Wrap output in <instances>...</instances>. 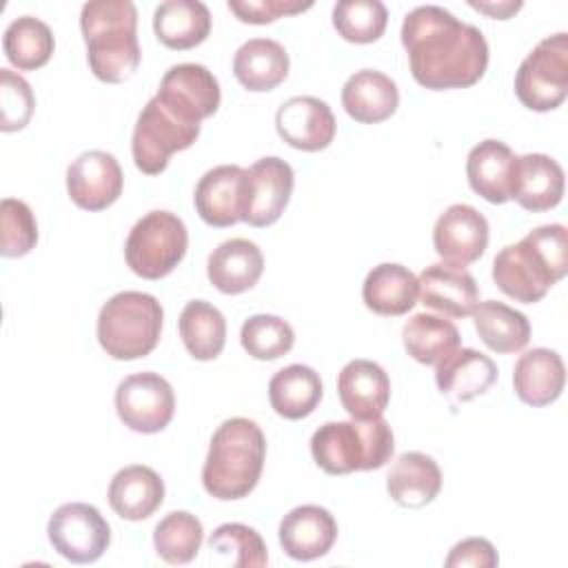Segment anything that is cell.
I'll list each match as a JSON object with an SVG mask.
<instances>
[{
	"instance_id": "f546056e",
	"label": "cell",
	"mask_w": 568,
	"mask_h": 568,
	"mask_svg": "<svg viewBox=\"0 0 568 568\" xmlns=\"http://www.w3.org/2000/svg\"><path fill=\"white\" fill-rule=\"evenodd\" d=\"M417 297L419 282L415 273L393 262L373 266L362 286V300L366 308H371L377 315H404L417 304Z\"/></svg>"
},
{
	"instance_id": "2e32d148",
	"label": "cell",
	"mask_w": 568,
	"mask_h": 568,
	"mask_svg": "<svg viewBox=\"0 0 568 568\" xmlns=\"http://www.w3.org/2000/svg\"><path fill=\"white\" fill-rule=\"evenodd\" d=\"M335 115L331 106L313 95H295L280 104L275 129L280 138L300 151H322L335 138Z\"/></svg>"
},
{
	"instance_id": "d4e9b609",
	"label": "cell",
	"mask_w": 568,
	"mask_h": 568,
	"mask_svg": "<svg viewBox=\"0 0 568 568\" xmlns=\"http://www.w3.org/2000/svg\"><path fill=\"white\" fill-rule=\"evenodd\" d=\"M344 111L362 124H377L388 120L399 106V91L395 80L375 69L355 71L342 89Z\"/></svg>"
},
{
	"instance_id": "52a82bcc",
	"label": "cell",
	"mask_w": 568,
	"mask_h": 568,
	"mask_svg": "<svg viewBox=\"0 0 568 568\" xmlns=\"http://www.w3.org/2000/svg\"><path fill=\"white\" fill-rule=\"evenodd\" d=\"M189 233L184 222L171 211H149L142 215L124 242L129 268L144 280L169 275L184 257Z\"/></svg>"
},
{
	"instance_id": "83f0119b",
	"label": "cell",
	"mask_w": 568,
	"mask_h": 568,
	"mask_svg": "<svg viewBox=\"0 0 568 568\" xmlns=\"http://www.w3.org/2000/svg\"><path fill=\"white\" fill-rule=\"evenodd\" d=\"M442 488V470L430 455L402 453L386 475V490L404 508H424Z\"/></svg>"
},
{
	"instance_id": "f1b7e54d",
	"label": "cell",
	"mask_w": 568,
	"mask_h": 568,
	"mask_svg": "<svg viewBox=\"0 0 568 568\" xmlns=\"http://www.w3.org/2000/svg\"><path fill=\"white\" fill-rule=\"evenodd\" d=\"M153 31L169 49H193L211 33V11L200 0H164L153 11Z\"/></svg>"
},
{
	"instance_id": "4316f807",
	"label": "cell",
	"mask_w": 568,
	"mask_h": 568,
	"mask_svg": "<svg viewBox=\"0 0 568 568\" xmlns=\"http://www.w3.org/2000/svg\"><path fill=\"white\" fill-rule=\"evenodd\" d=\"M164 501L162 477L142 464L120 468L109 484V504L113 513L129 521L151 517Z\"/></svg>"
},
{
	"instance_id": "d6986e66",
	"label": "cell",
	"mask_w": 568,
	"mask_h": 568,
	"mask_svg": "<svg viewBox=\"0 0 568 568\" xmlns=\"http://www.w3.org/2000/svg\"><path fill=\"white\" fill-rule=\"evenodd\" d=\"M417 282L422 304L448 317H468L479 302L475 277L457 264L435 262L419 273Z\"/></svg>"
},
{
	"instance_id": "ac0fdd59",
	"label": "cell",
	"mask_w": 568,
	"mask_h": 568,
	"mask_svg": "<svg viewBox=\"0 0 568 568\" xmlns=\"http://www.w3.org/2000/svg\"><path fill=\"white\" fill-rule=\"evenodd\" d=\"M244 175L237 164H220L209 169L195 186V211L209 226H233L242 220Z\"/></svg>"
},
{
	"instance_id": "277c9868",
	"label": "cell",
	"mask_w": 568,
	"mask_h": 568,
	"mask_svg": "<svg viewBox=\"0 0 568 568\" xmlns=\"http://www.w3.org/2000/svg\"><path fill=\"white\" fill-rule=\"evenodd\" d=\"M266 457L262 428L246 417L222 422L209 444L202 468L204 490L222 501L246 497L260 481Z\"/></svg>"
},
{
	"instance_id": "6da1fadb",
	"label": "cell",
	"mask_w": 568,
	"mask_h": 568,
	"mask_svg": "<svg viewBox=\"0 0 568 568\" xmlns=\"http://www.w3.org/2000/svg\"><path fill=\"white\" fill-rule=\"evenodd\" d=\"M402 44L415 82L430 91L473 87L488 67L484 33L437 4H422L406 13Z\"/></svg>"
},
{
	"instance_id": "4fadbf2b",
	"label": "cell",
	"mask_w": 568,
	"mask_h": 568,
	"mask_svg": "<svg viewBox=\"0 0 568 568\" xmlns=\"http://www.w3.org/2000/svg\"><path fill=\"white\" fill-rule=\"evenodd\" d=\"M293 184L295 175L288 162L275 155L260 158L244 175L242 222L255 229L275 224L291 200Z\"/></svg>"
},
{
	"instance_id": "ee69618b",
	"label": "cell",
	"mask_w": 568,
	"mask_h": 568,
	"mask_svg": "<svg viewBox=\"0 0 568 568\" xmlns=\"http://www.w3.org/2000/svg\"><path fill=\"white\" fill-rule=\"evenodd\" d=\"M446 568H495L499 564L495 546L484 537H468L453 546L450 555L446 557Z\"/></svg>"
},
{
	"instance_id": "60d3db41",
	"label": "cell",
	"mask_w": 568,
	"mask_h": 568,
	"mask_svg": "<svg viewBox=\"0 0 568 568\" xmlns=\"http://www.w3.org/2000/svg\"><path fill=\"white\" fill-rule=\"evenodd\" d=\"M0 224H2V257H22L38 242V224L33 211L27 202L16 197H4L0 202Z\"/></svg>"
},
{
	"instance_id": "ab89813d",
	"label": "cell",
	"mask_w": 568,
	"mask_h": 568,
	"mask_svg": "<svg viewBox=\"0 0 568 568\" xmlns=\"http://www.w3.org/2000/svg\"><path fill=\"white\" fill-rule=\"evenodd\" d=\"M240 342L253 359L271 362L286 355L293 348L295 333L286 320L277 315L257 313L244 320L240 328Z\"/></svg>"
},
{
	"instance_id": "8fae6325",
	"label": "cell",
	"mask_w": 568,
	"mask_h": 568,
	"mask_svg": "<svg viewBox=\"0 0 568 568\" xmlns=\"http://www.w3.org/2000/svg\"><path fill=\"white\" fill-rule=\"evenodd\" d=\"M115 410L126 428L144 435L160 433L173 419L175 395L160 373H133L115 388Z\"/></svg>"
},
{
	"instance_id": "7c38bea8",
	"label": "cell",
	"mask_w": 568,
	"mask_h": 568,
	"mask_svg": "<svg viewBox=\"0 0 568 568\" xmlns=\"http://www.w3.org/2000/svg\"><path fill=\"white\" fill-rule=\"evenodd\" d=\"M155 98L180 122L200 126L217 111L222 93L217 78L204 64L182 62L162 75Z\"/></svg>"
},
{
	"instance_id": "484cf974",
	"label": "cell",
	"mask_w": 568,
	"mask_h": 568,
	"mask_svg": "<svg viewBox=\"0 0 568 568\" xmlns=\"http://www.w3.org/2000/svg\"><path fill=\"white\" fill-rule=\"evenodd\" d=\"M566 382V368L557 351L550 348H530L515 362L513 386L517 397L532 406L541 408L552 404Z\"/></svg>"
},
{
	"instance_id": "74e56055",
	"label": "cell",
	"mask_w": 568,
	"mask_h": 568,
	"mask_svg": "<svg viewBox=\"0 0 568 568\" xmlns=\"http://www.w3.org/2000/svg\"><path fill=\"white\" fill-rule=\"evenodd\" d=\"M211 555L235 568H262L268 564L260 532L246 524H222L209 537Z\"/></svg>"
},
{
	"instance_id": "ba28073f",
	"label": "cell",
	"mask_w": 568,
	"mask_h": 568,
	"mask_svg": "<svg viewBox=\"0 0 568 568\" xmlns=\"http://www.w3.org/2000/svg\"><path fill=\"white\" fill-rule=\"evenodd\" d=\"M515 95L530 111H552L568 95V36L555 33L537 42L515 73Z\"/></svg>"
},
{
	"instance_id": "e0dca14e",
	"label": "cell",
	"mask_w": 568,
	"mask_h": 568,
	"mask_svg": "<svg viewBox=\"0 0 568 568\" xmlns=\"http://www.w3.org/2000/svg\"><path fill=\"white\" fill-rule=\"evenodd\" d=\"M280 546L295 561H313L324 557L337 539L335 517L315 504L288 510L280 521Z\"/></svg>"
},
{
	"instance_id": "8992f818",
	"label": "cell",
	"mask_w": 568,
	"mask_h": 568,
	"mask_svg": "<svg viewBox=\"0 0 568 568\" xmlns=\"http://www.w3.org/2000/svg\"><path fill=\"white\" fill-rule=\"evenodd\" d=\"M162 304L142 291H122L104 302L98 315V342L113 359L146 357L160 342Z\"/></svg>"
},
{
	"instance_id": "5bb4252c",
	"label": "cell",
	"mask_w": 568,
	"mask_h": 568,
	"mask_svg": "<svg viewBox=\"0 0 568 568\" xmlns=\"http://www.w3.org/2000/svg\"><path fill=\"white\" fill-rule=\"evenodd\" d=\"M122 169L106 151H84L67 169V193L84 211H102L122 193Z\"/></svg>"
},
{
	"instance_id": "e575fe53",
	"label": "cell",
	"mask_w": 568,
	"mask_h": 568,
	"mask_svg": "<svg viewBox=\"0 0 568 568\" xmlns=\"http://www.w3.org/2000/svg\"><path fill=\"white\" fill-rule=\"evenodd\" d=\"M406 353L419 364H439L459 348V331L450 320L430 313L413 315L402 328Z\"/></svg>"
},
{
	"instance_id": "30bf717a",
	"label": "cell",
	"mask_w": 568,
	"mask_h": 568,
	"mask_svg": "<svg viewBox=\"0 0 568 568\" xmlns=\"http://www.w3.org/2000/svg\"><path fill=\"white\" fill-rule=\"evenodd\" d=\"M47 535L53 550L73 564L98 561L111 544L109 521L95 506L84 501H71L55 508Z\"/></svg>"
},
{
	"instance_id": "7bdbcfd3",
	"label": "cell",
	"mask_w": 568,
	"mask_h": 568,
	"mask_svg": "<svg viewBox=\"0 0 568 568\" xmlns=\"http://www.w3.org/2000/svg\"><path fill=\"white\" fill-rule=\"evenodd\" d=\"M313 2L300 0H229V11L235 13L237 20L248 24H268L284 16H295L311 9Z\"/></svg>"
},
{
	"instance_id": "4dcf8cb0",
	"label": "cell",
	"mask_w": 568,
	"mask_h": 568,
	"mask_svg": "<svg viewBox=\"0 0 568 568\" xmlns=\"http://www.w3.org/2000/svg\"><path fill=\"white\" fill-rule=\"evenodd\" d=\"M233 73L248 91H271L288 75V53L277 40L251 38L235 51Z\"/></svg>"
},
{
	"instance_id": "5b68a950",
	"label": "cell",
	"mask_w": 568,
	"mask_h": 568,
	"mask_svg": "<svg viewBox=\"0 0 568 568\" xmlns=\"http://www.w3.org/2000/svg\"><path fill=\"white\" fill-rule=\"evenodd\" d=\"M395 450V439L384 417L326 422L311 437V455L328 475L382 468Z\"/></svg>"
},
{
	"instance_id": "1f68e13d",
	"label": "cell",
	"mask_w": 568,
	"mask_h": 568,
	"mask_svg": "<svg viewBox=\"0 0 568 568\" xmlns=\"http://www.w3.org/2000/svg\"><path fill=\"white\" fill-rule=\"evenodd\" d=\"M322 399V379L311 366L291 364L280 368L268 382L271 408L284 419L308 417Z\"/></svg>"
},
{
	"instance_id": "8d00e7d4",
	"label": "cell",
	"mask_w": 568,
	"mask_h": 568,
	"mask_svg": "<svg viewBox=\"0 0 568 568\" xmlns=\"http://www.w3.org/2000/svg\"><path fill=\"white\" fill-rule=\"evenodd\" d=\"M204 539L202 521L186 513V510H173L164 519L158 521L153 530V546L158 557H162L166 564L180 566L195 559L200 546Z\"/></svg>"
},
{
	"instance_id": "f35d334b",
	"label": "cell",
	"mask_w": 568,
	"mask_h": 568,
	"mask_svg": "<svg viewBox=\"0 0 568 568\" xmlns=\"http://www.w3.org/2000/svg\"><path fill=\"white\" fill-rule=\"evenodd\" d=\"M388 11L379 0H342L333 7L335 31L355 44H368L384 36Z\"/></svg>"
},
{
	"instance_id": "44dd1931",
	"label": "cell",
	"mask_w": 568,
	"mask_h": 568,
	"mask_svg": "<svg viewBox=\"0 0 568 568\" xmlns=\"http://www.w3.org/2000/svg\"><path fill=\"white\" fill-rule=\"evenodd\" d=\"M337 395L353 419H375L388 406L390 379L373 359H351L337 375Z\"/></svg>"
},
{
	"instance_id": "9c48e42d",
	"label": "cell",
	"mask_w": 568,
	"mask_h": 568,
	"mask_svg": "<svg viewBox=\"0 0 568 568\" xmlns=\"http://www.w3.org/2000/svg\"><path fill=\"white\" fill-rule=\"evenodd\" d=\"M200 135L197 124H184L173 118L153 95L138 115L131 153L135 166L146 175H160L175 151L189 149Z\"/></svg>"
},
{
	"instance_id": "d6a6232c",
	"label": "cell",
	"mask_w": 568,
	"mask_h": 568,
	"mask_svg": "<svg viewBox=\"0 0 568 568\" xmlns=\"http://www.w3.org/2000/svg\"><path fill=\"white\" fill-rule=\"evenodd\" d=\"M470 315H473L477 335L495 353H517L530 339L528 317L504 302H497V300L477 302Z\"/></svg>"
},
{
	"instance_id": "f6af8a7d",
	"label": "cell",
	"mask_w": 568,
	"mask_h": 568,
	"mask_svg": "<svg viewBox=\"0 0 568 568\" xmlns=\"http://www.w3.org/2000/svg\"><path fill=\"white\" fill-rule=\"evenodd\" d=\"M473 9L490 16V18H499V20H508L513 13H517L521 9V0H504V2H468Z\"/></svg>"
},
{
	"instance_id": "9a60e30c",
	"label": "cell",
	"mask_w": 568,
	"mask_h": 568,
	"mask_svg": "<svg viewBox=\"0 0 568 568\" xmlns=\"http://www.w3.org/2000/svg\"><path fill=\"white\" fill-rule=\"evenodd\" d=\"M433 246L442 262L466 266L488 246V222L470 204H450L435 222Z\"/></svg>"
},
{
	"instance_id": "ffe728a7",
	"label": "cell",
	"mask_w": 568,
	"mask_h": 568,
	"mask_svg": "<svg viewBox=\"0 0 568 568\" xmlns=\"http://www.w3.org/2000/svg\"><path fill=\"white\" fill-rule=\"evenodd\" d=\"M564 195V169L546 153L517 155L513 169L510 200L521 209L541 213L561 202Z\"/></svg>"
},
{
	"instance_id": "3957f363",
	"label": "cell",
	"mask_w": 568,
	"mask_h": 568,
	"mask_svg": "<svg viewBox=\"0 0 568 568\" xmlns=\"http://www.w3.org/2000/svg\"><path fill=\"white\" fill-rule=\"evenodd\" d=\"M80 29L93 75L106 84L129 80L140 64L138 9L129 0H93L82 4Z\"/></svg>"
},
{
	"instance_id": "cb8c5ba5",
	"label": "cell",
	"mask_w": 568,
	"mask_h": 568,
	"mask_svg": "<svg viewBox=\"0 0 568 568\" xmlns=\"http://www.w3.org/2000/svg\"><path fill=\"white\" fill-rule=\"evenodd\" d=\"M517 155L501 140H481L466 158V178L470 189L490 204L510 200L513 169Z\"/></svg>"
},
{
	"instance_id": "b9f144b4",
	"label": "cell",
	"mask_w": 568,
	"mask_h": 568,
	"mask_svg": "<svg viewBox=\"0 0 568 568\" xmlns=\"http://www.w3.org/2000/svg\"><path fill=\"white\" fill-rule=\"evenodd\" d=\"M33 106L31 84L11 69H0V129L4 133L24 129L33 115Z\"/></svg>"
},
{
	"instance_id": "603a6c76",
	"label": "cell",
	"mask_w": 568,
	"mask_h": 568,
	"mask_svg": "<svg viewBox=\"0 0 568 568\" xmlns=\"http://www.w3.org/2000/svg\"><path fill=\"white\" fill-rule=\"evenodd\" d=\"M435 366L439 393L455 404L484 395L497 382L495 362L475 348H457Z\"/></svg>"
},
{
	"instance_id": "836d02e7",
	"label": "cell",
	"mask_w": 568,
	"mask_h": 568,
	"mask_svg": "<svg viewBox=\"0 0 568 568\" xmlns=\"http://www.w3.org/2000/svg\"><path fill=\"white\" fill-rule=\"evenodd\" d=\"M180 337L193 359H215L226 342V320L222 311L204 300L189 302L178 320Z\"/></svg>"
},
{
	"instance_id": "d590c367",
	"label": "cell",
	"mask_w": 568,
	"mask_h": 568,
	"mask_svg": "<svg viewBox=\"0 0 568 568\" xmlns=\"http://www.w3.org/2000/svg\"><path fill=\"white\" fill-rule=\"evenodd\" d=\"M55 49L53 33L47 22L33 16H20L9 22L2 38L7 60L20 71H36L44 67Z\"/></svg>"
},
{
	"instance_id": "7a4b0ae2",
	"label": "cell",
	"mask_w": 568,
	"mask_h": 568,
	"mask_svg": "<svg viewBox=\"0 0 568 568\" xmlns=\"http://www.w3.org/2000/svg\"><path fill=\"white\" fill-rule=\"evenodd\" d=\"M568 271V231L544 224L519 242L504 246L493 260V282L515 302H539Z\"/></svg>"
},
{
	"instance_id": "7402d4cb",
	"label": "cell",
	"mask_w": 568,
	"mask_h": 568,
	"mask_svg": "<svg viewBox=\"0 0 568 568\" xmlns=\"http://www.w3.org/2000/svg\"><path fill=\"white\" fill-rule=\"evenodd\" d=\"M264 271L260 246L244 237L222 242L206 262L209 282L224 295H240L257 284Z\"/></svg>"
}]
</instances>
